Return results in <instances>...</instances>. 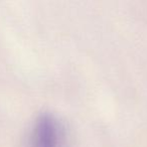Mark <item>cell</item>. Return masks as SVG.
Segmentation results:
<instances>
[{
	"label": "cell",
	"mask_w": 147,
	"mask_h": 147,
	"mask_svg": "<svg viewBox=\"0 0 147 147\" xmlns=\"http://www.w3.org/2000/svg\"><path fill=\"white\" fill-rule=\"evenodd\" d=\"M67 146V132L61 122L49 113L39 115L29 133L28 147Z\"/></svg>",
	"instance_id": "6da1fadb"
}]
</instances>
